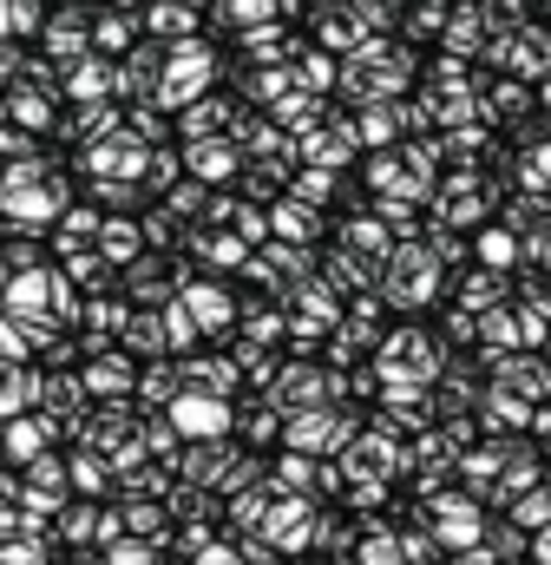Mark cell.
<instances>
[{
    "label": "cell",
    "instance_id": "1",
    "mask_svg": "<svg viewBox=\"0 0 551 565\" xmlns=\"http://www.w3.org/2000/svg\"><path fill=\"white\" fill-rule=\"evenodd\" d=\"M0 211H7L13 224L40 231L46 217H66V178H53L46 158H33V164H7V171H0Z\"/></svg>",
    "mask_w": 551,
    "mask_h": 565
},
{
    "label": "cell",
    "instance_id": "12",
    "mask_svg": "<svg viewBox=\"0 0 551 565\" xmlns=\"http://www.w3.org/2000/svg\"><path fill=\"white\" fill-rule=\"evenodd\" d=\"M66 99H79V106H106V93H112V66L99 60V53H86V60H73L66 66Z\"/></svg>",
    "mask_w": 551,
    "mask_h": 565
},
{
    "label": "cell",
    "instance_id": "11",
    "mask_svg": "<svg viewBox=\"0 0 551 565\" xmlns=\"http://www.w3.org/2000/svg\"><path fill=\"white\" fill-rule=\"evenodd\" d=\"M86 388H93V395H99L106 408H112V402H119L126 388L138 395V369H132V355H126V349H119V355H93V362H86Z\"/></svg>",
    "mask_w": 551,
    "mask_h": 565
},
{
    "label": "cell",
    "instance_id": "33",
    "mask_svg": "<svg viewBox=\"0 0 551 565\" xmlns=\"http://www.w3.org/2000/svg\"><path fill=\"white\" fill-rule=\"evenodd\" d=\"M20 73H33V66H26V53H20L13 40H0V86H7V79H20Z\"/></svg>",
    "mask_w": 551,
    "mask_h": 565
},
{
    "label": "cell",
    "instance_id": "37",
    "mask_svg": "<svg viewBox=\"0 0 551 565\" xmlns=\"http://www.w3.org/2000/svg\"><path fill=\"white\" fill-rule=\"evenodd\" d=\"M0 454H7V427H0Z\"/></svg>",
    "mask_w": 551,
    "mask_h": 565
},
{
    "label": "cell",
    "instance_id": "3",
    "mask_svg": "<svg viewBox=\"0 0 551 565\" xmlns=\"http://www.w3.org/2000/svg\"><path fill=\"white\" fill-rule=\"evenodd\" d=\"M335 395H342V382H335L328 369L295 362V369H282V375H276L270 408H282V415H309V408H322V402H335Z\"/></svg>",
    "mask_w": 551,
    "mask_h": 565
},
{
    "label": "cell",
    "instance_id": "16",
    "mask_svg": "<svg viewBox=\"0 0 551 565\" xmlns=\"http://www.w3.org/2000/svg\"><path fill=\"white\" fill-rule=\"evenodd\" d=\"M177 395H184V362L164 355V362H151V369L138 375V402H144V408H164V415H171Z\"/></svg>",
    "mask_w": 551,
    "mask_h": 565
},
{
    "label": "cell",
    "instance_id": "22",
    "mask_svg": "<svg viewBox=\"0 0 551 565\" xmlns=\"http://www.w3.org/2000/svg\"><path fill=\"white\" fill-rule=\"evenodd\" d=\"M361 26H368L361 13L328 7V13H322V46H328V53H355V46H361Z\"/></svg>",
    "mask_w": 551,
    "mask_h": 565
},
{
    "label": "cell",
    "instance_id": "14",
    "mask_svg": "<svg viewBox=\"0 0 551 565\" xmlns=\"http://www.w3.org/2000/svg\"><path fill=\"white\" fill-rule=\"evenodd\" d=\"M126 355H151V362H164V349H171V322H164V309H132V322H126Z\"/></svg>",
    "mask_w": 551,
    "mask_h": 565
},
{
    "label": "cell",
    "instance_id": "5",
    "mask_svg": "<svg viewBox=\"0 0 551 565\" xmlns=\"http://www.w3.org/2000/svg\"><path fill=\"white\" fill-rule=\"evenodd\" d=\"M40 46H46V60L66 73L73 60H86V53H93V13H86V7H60V13L46 20Z\"/></svg>",
    "mask_w": 551,
    "mask_h": 565
},
{
    "label": "cell",
    "instance_id": "9",
    "mask_svg": "<svg viewBox=\"0 0 551 565\" xmlns=\"http://www.w3.org/2000/svg\"><path fill=\"white\" fill-rule=\"evenodd\" d=\"M184 388L230 402V395H237V355H191V362H184Z\"/></svg>",
    "mask_w": 551,
    "mask_h": 565
},
{
    "label": "cell",
    "instance_id": "7",
    "mask_svg": "<svg viewBox=\"0 0 551 565\" xmlns=\"http://www.w3.org/2000/svg\"><path fill=\"white\" fill-rule=\"evenodd\" d=\"M53 289H60V270H20V277L0 289V302H7V316L33 322V316H46V309H53Z\"/></svg>",
    "mask_w": 551,
    "mask_h": 565
},
{
    "label": "cell",
    "instance_id": "34",
    "mask_svg": "<svg viewBox=\"0 0 551 565\" xmlns=\"http://www.w3.org/2000/svg\"><path fill=\"white\" fill-rule=\"evenodd\" d=\"M197 204H204V198H197V184H177V191H171V217H191Z\"/></svg>",
    "mask_w": 551,
    "mask_h": 565
},
{
    "label": "cell",
    "instance_id": "29",
    "mask_svg": "<svg viewBox=\"0 0 551 565\" xmlns=\"http://www.w3.org/2000/svg\"><path fill=\"white\" fill-rule=\"evenodd\" d=\"M138 440H144V454H158V460H171V454H177V440H184V434H177V427H171V415H164V422H158V415H151V422L138 427Z\"/></svg>",
    "mask_w": 551,
    "mask_h": 565
},
{
    "label": "cell",
    "instance_id": "26",
    "mask_svg": "<svg viewBox=\"0 0 551 565\" xmlns=\"http://www.w3.org/2000/svg\"><path fill=\"white\" fill-rule=\"evenodd\" d=\"M99 520H106V513H93V507H66V513H60V540H66V546H93V540H99Z\"/></svg>",
    "mask_w": 551,
    "mask_h": 565
},
{
    "label": "cell",
    "instance_id": "25",
    "mask_svg": "<svg viewBox=\"0 0 551 565\" xmlns=\"http://www.w3.org/2000/svg\"><path fill=\"white\" fill-rule=\"evenodd\" d=\"M335 79H342V66H335L328 53H302V66H295V93H315V99H322Z\"/></svg>",
    "mask_w": 551,
    "mask_h": 565
},
{
    "label": "cell",
    "instance_id": "17",
    "mask_svg": "<svg viewBox=\"0 0 551 565\" xmlns=\"http://www.w3.org/2000/svg\"><path fill=\"white\" fill-rule=\"evenodd\" d=\"M99 257H106L112 270H132L138 257H144V224H132V217H106V231H99Z\"/></svg>",
    "mask_w": 551,
    "mask_h": 565
},
{
    "label": "cell",
    "instance_id": "2",
    "mask_svg": "<svg viewBox=\"0 0 551 565\" xmlns=\"http://www.w3.org/2000/svg\"><path fill=\"white\" fill-rule=\"evenodd\" d=\"M210 73H217V60H210V46H171L164 53V79H158V106H197L204 93H210Z\"/></svg>",
    "mask_w": 551,
    "mask_h": 565
},
{
    "label": "cell",
    "instance_id": "4",
    "mask_svg": "<svg viewBox=\"0 0 551 565\" xmlns=\"http://www.w3.org/2000/svg\"><path fill=\"white\" fill-rule=\"evenodd\" d=\"M171 427L184 434V440H230V427H237V415H230V402H217V395H177V408H171Z\"/></svg>",
    "mask_w": 551,
    "mask_h": 565
},
{
    "label": "cell",
    "instance_id": "32",
    "mask_svg": "<svg viewBox=\"0 0 551 565\" xmlns=\"http://www.w3.org/2000/svg\"><path fill=\"white\" fill-rule=\"evenodd\" d=\"M144 237H151V244H177V217H171V211H151V217H144Z\"/></svg>",
    "mask_w": 551,
    "mask_h": 565
},
{
    "label": "cell",
    "instance_id": "13",
    "mask_svg": "<svg viewBox=\"0 0 551 565\" xmlns=\"http://www.w3.org/2000/svg\"><path fill=\"white\" fill-rule=\"evenodd\" d=\"M177 302H184V316H191V322H197L204 335L230 322V296H224L217 282H197V277H191V282H184V289H177Z\"/></svg>",
    "mask_w": 551,
    "mask_h": 565
},
{
    "label": "cell",
    "instance_id": "28",
    "mask_svg": "<svg viewBox=\"0 0 551 565\" xmlns=\"http://www.w3.org/2000/svg\"><path fill=\"white\" fill-rule=\"evenodd\" d=\"M401 119H408V113H395V106H368V113H361V139L368 145L401 139Z\"/></svg>",
    "mask_w": 551,
    "mask_h": 565
},
{
    "label": "cell",
    "instance_id": "8",
    "mask_svg": "<svg viewBox=\"0 0 551 565\" xmlns=\"http://www.w3.org/2000/svg\"><path fill=\"white\" fill-rule=\"evenodd\" d=\"M244 164L237 139H210V145H184V178L191 184H224L230 171Z\"/></svg>",
    "mask_w": 551,
    "mask_h": 565
},
{
    "label": "cell",
    "instance_id": "10",
    "mask_svg": "<svg viewBox=\"0 0 551 565\" xmlns=\"http://www.w3.org/2000/svg\"><path fill=\"white\" fill-rule=\"evenodd\" d=\"M40 382L46 375H33L26 362H0V427L20 422L26 408H40Z\"/></svg>",
    "mask_w": 551,
    "mask_h": 565
},
{
    "label": "cell",
    "instance_id": "30",
    "mask_svg": "<svg viewBox=\"0 0 551 565\" xmlns=\"http://www.w3.org/2000/svg\"><path fill=\"white\" fill-rule=\"evenodd\" d=\"M177 171H184V158H171V151H151V164H144V184H158L164 198L177 191Z\"/></svg>",
    "mask_w": 551,
    "mask_h": 565
},
{
    "label": "cell",
    "instance_id": "6",
    "mask_svg": "<svg viewBox=\"0 0 551 565\" xmlns=\"http://www.w3.org/2000/svg\"><path fill=\"white\" fill-rule=\"evenodd\" d=\"M381 296H388V302H401V309L426 302V296H433V244H426V250H420V244H408V250L388 264V282H381Z\"/></svg>",
    "mask_w": 551,
    "mask_h": 565
},
{
    "label": "cell",
    "instance_id": "20",
    "mask_svg": "<svg viewBox=\"0 0 551 565\" xmlns=\"http://www.w3.org/2000/svg\"><path fill=\"white\" fill-rule=\"evenodd\" d=\"M7 106H13V119L26 126V139L53 126V99H46V86H13V93H7Z\"/></svg>",
    "mask_w": 551,
    "mask_h": 565
},
{
    "label": "cell",
    "instance_id": "19",
    "mask_svg": "<svg viewBox=\"0 0 551 565\" xmlns=\"http://www.w3.org/2000/svg\"><path fill=\"white\" fill-rule=\"evenodd\" d=\"M144 26H151L158 40L191 46V40H197V7H191V0H164V7H151V13H144Z\"/></svg>",
    "mask_w": 551,
    "mask_h": 565
},
{
    "label": "cell",
    "instance_id": "35",
    "mask_svg": "<svg viewBox=\"0 0 551 565\" xmlns=\"http://www.w3.org/2000/svg\"><path fill=\"white\" fill-rule=\"evenodd\" d=\"M7 33H13V7L0 0V40H7Z\"/></svg>",
    "mask_w": 551,
    "mask_h": 565
},
{
    "label": "cell",
    "instance_id": "31",
    "mask_svg": "<svg viewBox=\"0 0 551 565\" xmlns=\"http://www.w3.org/2000/svg\"><path fill=\"white\" fill-rule=\"evenodd\" d=\"M7 7H13V33H20V40H26V33H46V20H53L46 0H7Z\"/></svg>",
    "mask_w": 551,
    "mask_h": 565
},
{
    "label": "cell",
    "instance_id": "21",
    "mask_svg": "<svg viewBox=\"0 0 551 565\" xmlns=\"http://www.w3.org/2000/svg\"><path fill=\"white\" fill-rule=\"evenodd\" d=\"M93 46H99V53L138 46V13H93Z\"/></svg>",
    "mask_w": 551,
    "mask_h": 565
},
{
    "label": "cell",
    "instance_id": "38",
    "mask_svg": "<svg viewBox=\"0 0 551 565\" xmlns=\"http://www.w3.org/2000/svg\"><path fill=\"white\" fill-rule=\"evenodd\" d=\"M73 7H93V0H73Z\"/></svg>",
    "mask_w": 551,
    "mask_h": 565
},
{
    "label": "cell",
    "instance_id": "18",
    "mask_svg": "<svg viewBox=\"0 0 551 565\" xmlns=\"http://www.w3.org/2000/svg\"><path fill=\"white\" fill-rule=\"evenodd\" d=\"M315 204H302V198H276L270 204V231H276V244H309L315 237Z\"/></svg>",
    "mask_w": 551,
    "mask_h": 565
},
{
    "label": "cell",
    "instance_id": "36",
    "mask_svg": "<svg viewBox=\"0 0 551 565\" xmlns=\"http://www.w3.org/2000/svg\"><path fill=\"white\" fill-rule=\"evenodd\" d=\"M7 119H13V106H7V93H0V126H7Z\"/></svg>",
    "mask_w": 551,
    "mask_h": 565
},
{
    "label": "cell",
    "instance_id": "23",
    "mask_svg": "<svg viewBox=\"0 0 551 565\" xmlns=\"http://www.w3.org/2000/svg\"><path fill=\"white\" fill-rule=\"evenodd\" d=\"M217 13H224L230 26H244V33H257V26H276V13H282V0H217Z\"/></svg>",
    "mask_w": 551,
    "mask_h": 565
},
{
    "label": "cell",
    "instance_id": "27",
    "mask_svg": "<svg viewBox=\"0 0 551 565\" xmlns=\"http://www.w3.org/2000/svg\"><path fill=\"white\" fill-rule=\"evenodd\" d=\"M289 198H302V204H328V198H335V171L302 164V171H295V184H289Z\"/></svg>",
    "mask_w": 551,
    "mask_h": 565
},
{
    "label": "cell",
    "instance_id": "24",
    "mask_svg": "<svg viewBox=\"0 0 551 565\" xmlns=\"http://www.w3.org/2000/svg\"><path fill=\"white\" fill-rule=\"evenodd\" d=\"M177 282H164V270H158V257H138L132 270H126V296H138V302H164Z\"/></svg>",
    "mask_w": 551,
    "mask_h": 565
},
{
    "label": "cell",
    "instance_id": "15",
    "mask_svg": "<svg viewBox=\"0 0 551 565\" xmlns=\"http://www.w3.org/2000/svg\"><path fill=\"white\" fill-rule=\"evenodd\" d=\"M60 427L46 422V415H20V422H7V460L13 467H33V460H46V440H53Z\"/></svg>",
    "mask_w": 551,
    "mask_h": 565
}]
</instances>
